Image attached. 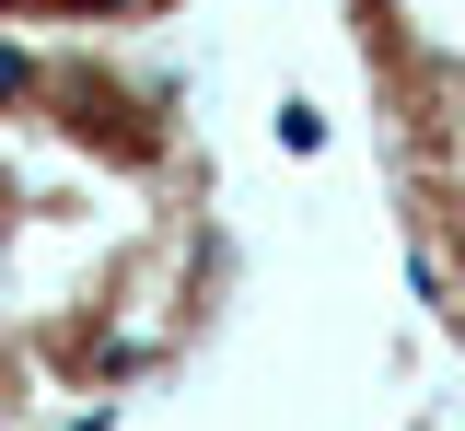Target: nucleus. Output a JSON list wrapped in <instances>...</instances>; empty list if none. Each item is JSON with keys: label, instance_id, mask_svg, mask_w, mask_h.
Returning a JSON list of instances; mask_svg holds the SVG:
<instances>
[{"label": "nucleus", "instance_id": "nucleus-1", "mask_svg": "<svg viewBox=\"0 0 465 431\" xmlns=\"http://www.w3.org/2000/svg\"><path fill=\"white\" fill-rule=\"evenodd\" d=\"M24 94H35V59H24V47H0V105H24Z\"/></svg>", "mask_w": 465, "mask_h": 431}, {"label": "nucleus", "instance_id": "nucleus-2", "mask_svg": "<svg viewBox=\"0 0 465 431\" xmlns=\"http://www.w3.org/2000/svg\"><path fill=\"white\" fill-rule=\"evenodd\" d=\"M105 12H128V0H105Z\"/></svg>", "mask_w": 465, "mask_h": 431}]
</instances>
